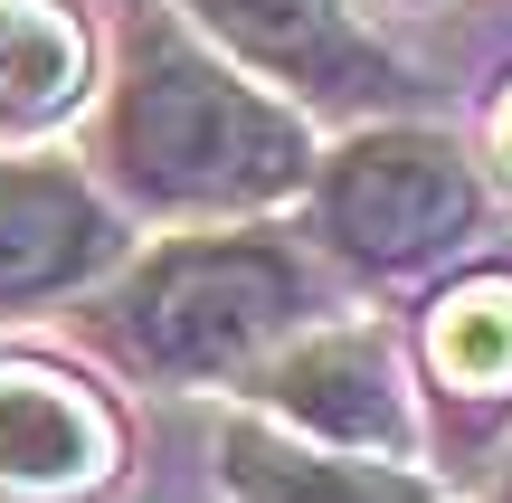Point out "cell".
<instances>
[{
	"label": "cell",
	"mask_w": 512,
	"mask_h": 503,
	"mask_svg": "<svg viewBox=\"0 0 512 503\" xmlns=\"http://www.w3.org/2000/svg\"><path fill=\"white\" fill-rule=\"evenodd\" d=\"M105 162L152 209H256V200H285L313 171V152L285 105L209 67L162 10H133Z\"/></svg>",
	"instance_id": "1"
},
{
	"label": "cell",
	"mask_w": 512,
	"mask_h": 503,
	"mask_svg": "<svg viewBox=\"0 0 512 503\" xmlns=\"http://www.w3.org/2000/svg\"><path fill=\"white\" fill-rule=\"evenodd\" d=\"M304 266L275 238H209V247H171L133 276L124 295V342L171 380L200 371H238L275 333H294L304 314Z\"/></svg>",
	"instance_id": "2"
},
{
	"label": "cell",
	"mask_w": 512,
	"mask_h": 503,
	"mask_svg": "<svg viewBox=\"0 0 512 503\" xmlns=\"http://www.w3.org/2000/svg\"><path fill=\"white\" fill-rule=\"evenodd\" d=\"M484 228V181L446 133L389 124L332 152L323 171V238L332 257L370 266V276H418V266L456 257Z\"/></svg>",
	"instance_id": "3"
},
{
	"label": "cell",
	"mask_w": 512,
	"mask_h": 503,
	"mask_svg": "<svg viewBox=\"0 0 512 503\" xmlns=\"http://www.w3.org/2000/svg\"><path fill=\"white\" fill-rule=\"evenodd\" d=\"M256 399H266L275 418H294V428H313L323 447H342V456H389V466H399V456L418 447V409H408V390H399V361H389V342L361 333V323L275 352L266 371H256Z\"/></svg>",
	"instance_id": "4"
},
{
	"label": "cell",
	"mask_w": 512,
	"mask_h": 503,
	"mask_svg": "<svg viewBox=\"0 0 512 503\" xmlns=\"http://www.w3.org/2000/svg\"><path fill=\"white\" fill-rule=\"evenodd\" d=\"M124 456V428L105 418V399L67 371L38 361H0V485L38 494V503H76L95 494Z\"/></svg>",
	"instance_id": "5"
},
{
	"label": "cell",
	"mask_w": 512,
	"mask_h": 503,
	"mask_svg": "<svg viewBox=\"0 0 512 503\" xmlns=\"http://www.w3.org/2000/svg\"><path fill=\"white\" fill-rule=\"evenodd\" d=\"M190 10H200L238 57L275 67L304 95H332V105H389V95L408 86V76L351 29L342 0H190Z\"/></svg>",
	"instance_id": "6"
},
{
	"label": "cell",
	"mask_w": 512,
	"mask_h": 503,
	"mask_svg": "<svg viewBox=\"0 0 512 503\" xmlns=\"http://www.w3.org/2000/svg\"><path fill=\"white\" fill-rule=\"evenodd\" d=\"M114 257V219L67 171H0V304L57 295Z\"/></svg>",
	"instance_id": "7"
},
{
	"label": "cell",
	"mask_w": 512,
	"mask_h": 503,
	"mask_svg": "<svg viewBox=\"0 0 512 503\" xmlns=\"http://www.w3.org/2000/svg\"><path fill=\"white\" fill-rule=\"evenodd\" d=\"M228 494L238 503H427V475L408 466H370V456H342V447H294L275 428H228Z\"/></svg>",
	"instance_id": "8"
},
{
	"label": "cell",
	"mask_w": 512,
	"mask_h": 503,
	"mask_svg": "<svg viewBox=\"0 0 512 503\" xmlns=\"http://www.w3.org/2000/svg\"><path fill=\"white\" fill-rule=\"evenodd\" d=\"M427 371L465 409H503L512 399V276L503 266H484V276L446 285L427 304Z\"/></svg>",
	"instance_id": "9"
},
{
	"label": "cell",
	"mask_w": 512,
	"mask_h": 503,
	"mask_svg": "<svg viewBox=\"0 0 512 503\" xmlns=\"http://www.w3.org/2000/svg\"><path fill=\"white\" fill-rule=\"evenodd\" d=\"M86 86V38L48 0H0V124H38L67 114V95Z\"/></svg>",
	"instance_id": "10"
},
{
	"label": "cell",
	"mask_w": 512,
	"mask_h": 503,
	"mask_svg": "<svg viewBox=\"0 0 512 503\" xmlns=\"http://www.w3.org/2000/svg\"><path fill=\"white\" fill-rule=\"evenodd\" d=\"M494 152H503V171H512V95H503V114H494Z\"/></svg>",
	"instance_id": "11"
},
{
	"label": "cell",
	"mask_w": 512,
	"mask_h": 503,
	"mask_svg": "<svg viewBox=\"0 0 512 503\" xmlns=\"http://www.w3.org/2000/svg\"><path fill=\"white\" fill-rule=\"evenodd\" d=\"M494 503H512V466H503V475H494Z\"/></svg>",
	"instance_id": "12"
}]
</instances>
